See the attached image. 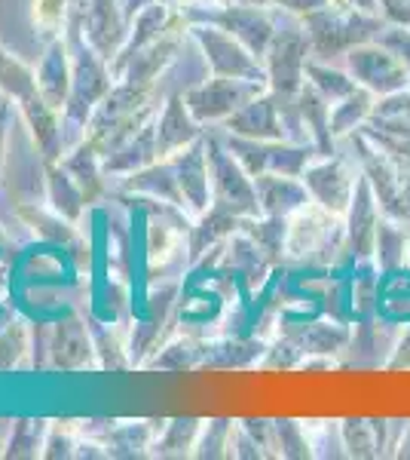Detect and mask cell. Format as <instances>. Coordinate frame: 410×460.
Here are the masks:
<instances>
[{
  "label": "cell",
  "instance_id": "4",
  "mask_svg": "<svg viewBox=\"0 0 410 460\" xmlns=\"http://www.w3.org/2000/svg\"><path fill=\"white\" fill-rule=\"evenodd\" d=\"M307 178V188L316 203H322L327 212L334 215H346L349 206H353L355 197V184H359V172L349 166L343 157H334V154H325L316 166H310V172L303 175Z\"/></svg>",
  "mask_w": 410,
  "mask_h": 460
},
{
  "label": "cell",
  "instance_id": "12",
  "mask_svg": "<svg viewBox=\"0 0 410 460\" xmlns=\"http://www.w3.org/2000/svg\"><path fill=\"white\" fill-rule=\"evenodd\" d=\"M398 448H401V451H398V455H401V457H410V427L405 429V436H401Z\"/></svg>",
  "mask_w": 410,
  "mask_h": 460
},
{
  "label": "cell",
  "instance_id": "11",
  "mask_svg": "<svg viewBox=\"0 0 410 460\" xmlns=\"http://www.w3.org/2000/svg\"><path fill=\"white\" fill-rule=\"evenodd\" d=\"M379 16H383L389 25H401L410 28V0H377Z\"/></svg>",
  "mask_w": 410,
  "mask_h": 460
},
{
  "label": "cell",
  "instance_id": "5",
  "mask_svg": "<svg viewBox=\"0 0 410 460\" xmlns=\"http://www.w3.org/2000/svg\"><path fill=\"white\" fill-rule=\"evenodd\" d=\"M349 227H346V240H349V249L353 255L359 258H368L371 252L377 249V227H379V203L374 197V188H371L368 178H359L355 184V197H353V206H349Z\"/></svg>",
  "mask_w": 410,
  "mask_h": 460
},
{
  "label": "cell",
  "instance_id": "13",
  "mask_svg": "<svg viewBox=\"0 0 410 460\" xmlns=\"http://www.w3.org/2000/svg\"><path fill=\"white\" fill-rule=\"evenodd\" d=\"M405 258H407V264H410V234H407V252H405Z\"/></svg>",
  "mask_w": 410,
  "mask_h": 460
},
{
  "label": "cell",
  "instance_id": "6",
  "mask_svg": "<svg viewBox=\"0 0 410 460\" xmlns=\"http://www.w3.org/2000/svg\"><path fill=\"white\" fill-rule=\"evenodd\" d=\"M374 105H377V95L371 89L359 86L353 95H346V99L331 108V136L340 138L364 126L371 120V114H374Z\"/></svg>",
  "mask_w": 410,
  "mask_h": 460
},
{
  "label": "cell",
  "instance_id": "9",
  "mask_svg": "<svg viewBox=\"0 0 410 460\" xmlns=\"http://www.w3.org/2000/svg\"><path fill=\"white\" fill-rule=\"evenodd\" d=\"M377 40L383 47H389L395 56H401L410 68V28H401V25H383V31L377 34Z\"/></svg>",
  "mask_w": 410,
  "mask_h": 460
},
{
  "label": "cell",
  "instance_id": "2",
  "mask_svg": "<svg viewBox=\"0 0 410 460\" xmlns=\"http://www.w3.org/2000/svg\"><path fill=\"white\" fill-rule=\"evenodd\" d=\"M349 74L359 80V86L371 89L374 95H392L410 86V68L401 56H395L379 40L359 43L346 53Z\"/></svg>",
  "mask_w": 410,
  "mask_h": 460
},
{
  "label": "cell",
  "instance_id": "8",
  "mask_svg": "<svg viewBox=\"0 0 410 460\" xmlns=\"http://www.w3.org/2000/svg\"><path fill=\"white\" fill-rule=\"evenodd\" d=\"M307 71L312 74V86L325 95L331 105H337L346 95H353L359 89V80L353 74H343V71H327V68H318V65H307Z\"/></svg>",
  "mask_w": 410,
  "mask_h": 460
},
{
  "label": "cell",
  "instance_id": "1",
  "mask_svg": "<svg viewBox=\"0 0 410 460\" xmlns=\"http://www.w3.org/2000/svg\"><path fill=\"white\" fill-rule=\"evenodd\" d=\"M310 25H312V43H316L318 53L337 56V53H349L359 43L377 40L386 19L353 10V6L331 4L318 13H310Z\"/></svg>",
  "mask_w": 410,
  "mask_h": 460
},
{
  "label": "cell",
  "instance_id": "10",
  "mask_svg": "<svg viewBox=\"0 0 410 460\" xmlns=\"http://www.w3.org/2000/svg\"><path fill=\"white\" fill-rule=\"evenodd\" d=\"M62 16H65V0H37L34 4V22L40 28H47V31L58 28Z\"/></svg>",
  "mask_w": 410,
  "mask_h": 460
},
{
  "label": "cell",
  "instance_id": "7",
  "mask_svg": "<svg viewBox=\"0 0 410 460\" xmlns=\"http://www.w3.org/2000/svg\"><path fill=\"white\" fill-rule=\"evenodd\" d=\"M340 433H343V448H349L346 455H353V457H379L383 455L374 420H343Z\"/></svg>",
  "mask_w": 410,
  "mask_h": 460
},
{
  "label": "cell",
  "instance_id": "3",
  "mask_svg": "<svg viewBox=\"0 0 410 460\" xmlns=\"http://www.w3.org/2000/svg\"><path fill=\"white\" fill-rule=\"evenodd\" d=\"M334 236H346V230L340 225V215L327 212L322 203L316 199H307L303 206H297L288 218V230H285V252H291L294 258H307L316 255L318 249L325 246Z\"/></svg>",
  "mask_w": 410,
  "mask_h": 460
}]
</instances>
